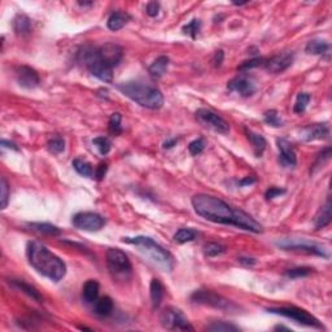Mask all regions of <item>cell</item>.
<instances>
[{"mask_svg": "<svg viewBox=\"0 0 332 332\" xmlns=\"http://www.w3.org/2000/svg\"><path fill=\"white\" fill-rule=\"evenodd\" d=\"M72 223L75 228L82 231L98 232L104 227L107 221L101 214L95 212H79L73 216Z\"/></svg>", "mask_w": 332, "mask_h": 332, "instance_id": "obj_11", "label": "cell"}, {"mask_svg": "<svg viewBox=\"0 0 332 332\" xmlns=\"http://www.w3.org/2000/svg\"><path fill=\"white\" fill-rule=\"evenodd\" d=\"M176 143H178V139H168L166 142H164V144H162V147L165 148V149H170V148H173L174 145H176Z\"/></svg>", "mask_w": 332, "mask_h": 332, "instance_id": "obj_51", "label": "cell"}, {"mask_svg": "<svg viewBox=\"0 0 332 332\" xmlns=\"http://www.w3.org/2000/svg\"><path fill=\"white\" fill-rule=\"evenodd\" d=\"M246 135H247V139L249 140V143H251L252 148H253L254 155H256L257 157L262 156L263 152H265L266 149V145H267L266 139L263 138L261 134L254 133V131L248 130V129H246Z\"/></svg>", "mask_w": 332, "mask_h": 332, "instance_id": "obj_24", "label": "cell"}, {"mask_svg": "<svg viewBox=\"0 0 332 332\" xmlns=\"http://www.w3.org/2000/svg\"><path fill=\"white\" fill-rule=\"evenodd\" d=\"M47 148L53 155H60L65 150V140L61 136H55V138L49 139L47 143Z\"/></svg>", "mask_w": 332, "mask_h": 332, "instance_id": "obj_36", "label": "cell"}, {"mask_svg": "<svg viewBox=\"0 0 332 332\" xmlns=\"http://www.w3.org/2000/svg\"><path fill=\"white\" fill-rule=\"evenodd\" d=\"M267 313L271 314L282 315L295 321L296 323L303 324V326L313 327V328H323L322 323L318 321L314 315H312L310 313H308L306 310L297 308V306H280V308H267L266 309Z\"/></svg>", "mask_w": 332, "mask_h": 332, "instance_id": "obj_8", "label": "cell"}, {"mask_svg": "<svg viewBox=\"0 0 332 332\" xmlns=\"http://www.w3.org/2000/svg\"><path fill=\"white\" fill-rule=\"evenodd\" d=\"M9 284H11L13 288L23 292L25 295H27L30 298H33V300L37 301V303H42V301H43V297H42L41 293L37 291V288H34L32 284H27L26 282H23V280L12 279V280H9Z\"/></svg>", "mask_w": 332, "mask_h": 332, "instance_id": "obj_23", "label": "cell"}, {"mask_svg": "<svg viewBox=\"0 0 332 332\" xmlns=\"http://www.w3.org/2000/svg\"><path fill=\"white\" fill-rule=\"evenodd\" d=\"M254 182H256V178H254V176H252V175H249V176H247V178H244V179L240 180L239 185L240 186H247V185H252V183H254Z\"/></svg>", "mask_w": 332, "mask_h": 332, "instance_id": "obj_52", "label": "cell"}, {"mask_svg": "<svg viewBox=\"0 0 332 332\" xmlns=\"http://www.w3.org/2000/svg\"><path fill=\"white\" fill-rule=\"evenodd\" d=\"M227 90L231 93L239 94L243 98H248L257 91V84L252 77L240 74L227 83Z\"/></svg>", "mask_w": 332, "mask_h": 332, "instance_id": "obj_13", "label": "cell"}, {"mask_svg": "<svg viewBox=\"0 0 332 332\" xmlns=\"http://www.w3.org/2000/svg\"><path fill=\"white\" fill-rule=\"evenodd\" d=\"M94 304H95V305H94V313H95L98 317H109L113 313V309H114V304H113V300L109 296H104V297L98 298Z\"/></svg>", "mask_w": 332, "mask_h": 332, "instance_id": "obj_26", "label": "cell"}, {"mask_svg": "<svg viewBox=\"0 0 332 332\" xmlns=\"http://www.w3.org/2000/svg\"><path fill=\"white\" fill-rule=\"evenodd\" d=\"M191 202H192L195 212L206 221L221 223V225L235 226V227L254 232V234H261L263 231L262 226L254 220L253 217L240 209L232 208L220 197L199 194L192 197Z\"/></svg>", "mask_w": 332, "mask_h": 332, "instance_id": "obj_1", "label": "cell"}, {"mask_svg": "<svg viewBox=\"0 0 332 332\" xmlns=\"http://www.w3.org/2000/svg\"><path fill=\"white\" fill-rule=\"evenodd\" d=\"M284 192H286V190H283V188H279V187H270L269 190L266 191L265 197H266V199H267V200H271V199H274V197L279 196V195L284 194Z\"/></svg>", "mask_w": 332, "mask_h": 332, "instance_id": "obj_46", "label": "cell"}, {"mask_svg": "<svg viewBox=\"0 0 332 332\" xmlns=\"http://www.w3.org/2000/svg\"><path fill=\"white\" fill-rule=\"evenodd\" d=\"M160 322L161 326L169 331H194L195 329L182 310L176 308H166L162 310Z\"/></svg>", "mask_w": 332, "mask_h": 332, "instance_id": "obj_10", "label": "cell"}, {"mask_svg": "<svg viewBox=\"0 0 332 332\" xmlns=\"http://www.w3.org/2000/svg\"><path fill=\"white\" fill-rule=\"evenodd\" d=\"M81 60L86 65L88 72L95 75L96 78L100 79L101 82H105V83H112L113 68H110L107 63H104L99 57L96 48H91V47L83 48V51L81 52Z\"/></svg>", "mask_w": 332, "mask_h": 332, "instance_id": "obj_7", "label": "cell"}, {"mask_svg": "<svg viewBox=\"0 0 332 332\" xmlns=\"http://www.w3.org/2000/svg\"><path fill=\"white\" fill-rule=\"evenodd\" d=\"M99 291H100V286L96 280H87L82 288V298L84 303L94 304L99 298Z\"/></svg>", "mask_w": 332, "mask_h": 332, "instance_id": "obj_25", "label": "cell"}, {"mask_svg": "<svg viewBox=\"0 0 332 332\" xmlns=\"http://www.w3.org/2000/svg\"><path fill=\"white\" fill-rule=\"evenodd\" d=\"M15 75L18 86H21L22 88H26V90H33V88L38 87L39 83H41V78H39V74L37 73V70L30 67H26V65H20V67L16 68Z\"/></svg>", "mask_w": 332, "mask_h": 332, "instance_id": "obj_15", "label": "cell"}, {"mask_svg": "<svg viewBox=\"0 0 332 332\" xmlns=\"http://www.w3.org/2000/svg\"><path fill=\"white\" fill-rule=\"evenodd\" d=\"M107 266L113 279L127 280L133 274V265L127 254L118 248H109L105 254Z\"/></svg>", "mask_w": 332, "mask_h": 332, "instance_id": "obj_6", "label": "cell"}, {"mask_svg": "<svg viewBox=\"0 0 332 332\" xmlns=\"http://www.w3.org/2000/svg\"><path fill=\"white\" fill-rule=\"evenodd\" d=\"M200 26H201L200 21L196 20V18H194V20L191 21V22H188L187 25H185V26H183V33H185V34L191 35L192 38H196L197 33H199V30H200Z\"/></svg>", "mask_w": 332, "mask_h": 332, "instance_id": "obj_42", "label": "cell"}, {"mask_svg": "<svg viewBox=\"0 0 332 332\" xmlns=\"http://www.w3.org/2000/svg\"><path fill=\"white\" fill-rule=\"evenodd\" d=\"M98 56L110 68L117 67L124 57V48L116 43H105L96 48Z\"/></svg>", "mask_w": 332, "mask_h": 332, "instance_id": "obj_14", "label": "cell"}, {"mask_svg": "<svg viewBox=\"0 0 332 332\" xmlns=\"http://www.w3.org/2000/svg\"><path fill=\"white\" fill-rule=\"evenodd\" d=\"M0 191H2V209H6L8 205L9 196H11V190H9V185L4 176H2L0 179Z\"/></svg>", "mask_w": 332, "mask_h": 332, "instance_id": "obj_40", "label": "cell"}, {"mask_svg": "<svg viewBox=\"0 0 332 332\" xmlns=\"http://www.w3.org/2000/svg\"><path fill=\"white\" fill-rule=\"evenodd\" d=\"M310 99H312L310 94L308 93L298 94L295 105H293V112H295L296 114H301V113L305 112L306 107H308V104H309Z\"/></svg>", "mask_w": 332, "mask_h": 332, "instance_id": "obj_33", "label": "cell"}, {"mask_svg": "<svg viewBox=\"0 0 332 332\" xmlns=\"http://www.w3.org/2000/svg\"><path fill=\"white\" fill-rule=\"evenodd\" d=\"M78 4L81 7H90V6H93V3H91V2H90V3H87V2H79Z\"/></svg>", "mask_w": 332, "mask_h": 332, "instance_id": "obj_53", "label": "cell"}, {"mask_svg": "<svg viewBox=\"0 0 332 332\" xmlns=\"http://www.w3.org/2000/svg\"><path fill=\"white\" fill-rule=\"evenodd\" d=\"M122 117L119 113H113L112 116H110L109 122H108V129H109V133L112 135L117 136L122 133Z\"/></svg>", "mask_w": 332, "mask_h": 332, "instance_id": "obj_34", "label": "cell"}, {"mask_svg": "<svg viewBox=\"0 0 332 332\" xmlns=\"http://www.w3.org/2000/svg\"><path fill=\"white\" fill-rule=\"evenodd\" d=\"M191 301L196 304H201V305L210 306V308H214V309L223 310V312H234L237 308L232 301L227 300L223 296L218 295V293H216L213 291H209V289H196L191 295Z\"/></svg>", "mask_w": 332, "mask_h": 332, "instance_id": "obj_9", "label": "cell"}, {"mask_svg": "<svg viewBox=\"0 0 332 332\" xmlns=\"http://www.w3.org/2000/svg\"><path fill=\"white\" fill-rule=\"evenodd\" d=\"M197 236V232L195 231L194 228H180L178 231L174 234V242L178 243V244H186V243H190L192 240H195V237Z\"/></svg>", "mask_w": 332, "mask_h": 332, "instance_id": "obj_31", "label": "cell"}, {"mask_svg": "<svg viewBox=\"0 0 332 332\" xmlns=\"http://www.w3.org/2000/svg\"><path fill=\"white\" fill-rule=\"evenodd\" d=\"M169 63H170V60H169L168 56L165 55L159 56L156 60L150 64L149 68H148V73H149L150 78L155 79V81L161 78L162 75L166 73V70H168Z\"/></svg>", "mask_w": 332, "mask_h": 332, "instance_id": "obj_20", "label": "cell"}, {"mask_svg": "<svg viewBox=\"0 0 332 332\" xmlns=\"http://www.w3.org/2000/svg\"><path fill=\"white\" fill-rule=\"evenodd\" d=\"M313 269L310 267H305V266H300V267H293V269H288L284 275L287 278H291V279H297V278H304L308 277V275L312 274Z\"/></svg>", "mask_w": 332, "mask_h": 332, "instance_id": "obj_39", "label": "cell"}, {"mask_svg": "<svg viewBox=\"0 0 332 332\" xmlns=\"http://www.w3.org/2000/svg\"><path fill=\"white\" fill-rule=\"evenodd\" d=\"M93 144L98 148L99 153H100L101 156L108 155L110 148H112V143H110V140L107 136H98V138H95L93 140Z\"/></svg>", "mask_w": 332, "mask_h": 332, "instance_id": "obj_37", "label": "cell"}, {"mask_svg": "<svg viewBox=\"0 0 332 332\" xmlns=\"http://www.w3.org/2000/svg\"><path fill=\"white\" fill-rule=\"evenodd\" d=\"M223 58H225V52H223L222 49H218L216 53H214V57H213V63H214V67L218 68L222 65L223 63Z\"/></svg>", "mask_w": 332, "mask_h": 332, "instance_id": "obj_48", "label": "cell"}, {"mask_svg": "<svg viewBox=\"0 0 332 332\" xmlns=\"http://www.w3.org/2000/svg\"><path fill=\"white\" fill-rule=\"evenodd\" d=\"M331 199L326 200V204L322 206L318 213L315 214L314 217V227L315 230H321V228H324L326 226H328L331 223V218H332V213H331Z\"/></svg>", "mask_w": 332, "mask_h": 332, "instance_id": "obj_19", "label": "cell"}, {"mask_svg": "<svg viewBox=\"0 0 332 332\" xmlns=\"http://www.w3.org/2000/svg\"><path fill=\"white\" fill-rule=\"evenodd\" d=\"M149 295L150 301H152V308L157 309L161 305L162 297H164V286L159 279H152V282H150Z\"/></svg>", "mask_w": 332, "mask_h": 332, "instance_id": "obj_27", "label": "cell"}, {"mask_svg": "<svg viewBox=\"0 0 332 332\" xmlns=\"http://www.w3.org/2000/svg\"><path fill=\"white\" fill-rule=\"evenodd\" d=\"M305 51L309 55H324L329 51V43L322 39H313L306 44Z\"/></svg>", "mask_w": 332, "mask_h": 332, "instance_id": "obj_29", "label": "cell"}, {"mask_svg": "<svg viewBox=\"0 0 332 332\" xmlns=\"http://www.w3.org/2000/svg\"><path fill=\"white\" fill-rule=\"evenodd\" d=\"M117 90L122 95L135 101L136 104L147 108V109H160L164 105V96H162L161 91L156 87L149 86V84L135 81L122 82V83L117 84Z\"/></svg>", "mask_w": 332, "mask_h": 332, "instance_id": "obj_3", "label": "cell"}, {"mask_svg": "<svg viewBox=\"0 0 332 332\" xmlns=\"http://www.w3.org/2000/svg\"><path fill=\"white\" fill-rule=\"evenodd\" d=\"M293 58H295V56L291 52L279 53V55H275L270 58H266L263 68L267 72L278 74V73H282L288 69L292 65V63H293Z\"/></svg>", "mask_w": 332, "mask_h": 332, "instance_id": "obj_16", "label": "cell"}, {"mask_svg": "<svg viewBox=\"0 0 332 332\" xmlns=\"http://www.w3.org/2000/svg\"><path fill=\"white\" fill-rule=\"evenodd\" d=\"M204 148H205V143H204V140H202L201 138L195 139L194 142H191L190 145H188V150H190L191 155H194V156L200 155V153L204 150Z\"/></svg>", "mask_w": 332, "mask_h": 332, "instance_id": "obj_43", "label": "cell"}, {"mask_svg": "<svg viewBox=\"0 0 332 332\" xmlns=\"http://www.w3.org/2000/svg\"><path fill=\"white\" fill-rule=\"evenodd\" d=\"M226 248L220 244V243H208L204 246V253L208 257H217V256H220V254L225 253Z\"/></svg>", "mask_w": 332, "mask_h": 332, "instance_id": "obj_38", "label": "cell"}, {"mask_svg": "<svg viewBox=\"0 0 332 332\" xmlns=\"http://www.w3.org/2000/svg\"><path fill=\"white\" fill-rule=\"evenodd\" d=\"M237 261H239L242 265L249 266V267H251V266H254L256 263H257V261L254 260V258H252V257H240V258H237Z\"/></svg>", "mask_w": 332, "mask_h": 332, "instance_id": "obj_49", "label": "cell"}, {"mask_svg": "<svg viewBox=\"0 0 332 332\" xmlns=\"http://www.w3.org/2000/svg\"><path fill=\"white\" fill-rule=\"evenodd\" d=\"M12 26H13L16 34L20 35V37H25V35H29L32 33V20L25 13H18L13 18Z\"/></svg>", "mask_w": 332, "mask_h": 332, "instance_id": "obj_22", "label": "cell"}, {"mask_svg": "<svg viewBox=\"0 0 332 332\" xmlns=\"http://www.w3.org/2000/svg\"><path fill=\"white\" fill-rule=\"evenodd\" d=\"M275 329H286V331H289L288 327H284V326H277L275 327Z\"/></svg>", "mask_w": 332, "mask_h": 332, "instance_id": "obj_54", "label": "cell"}, {"mask_svg": "<svg viewBox=\"0 0 332 332\" xmlns=\"http://www.w3.org/2000/svg\"><path fill=\"white\" fill-rule=\"evenodd\" d=\"M122 242L126 244H131L139 248V251L143 252L145 256L150 258L155 263L161 267L164 271L170 273L174 267V257L169 251L161 247L159 243H156L152 237L139 235L134 237H124Z\"/></svg>", "mask_w": 332, "mask_h": 332, "instance_id": "obj_4", "label": "cell"}, {"mask_svg": "<svg viewBox=\"0 0 332 332\" xmlns=\"http://www.w3.org/2000/svg\"><path fill=\"white\" fill-rule=\"evenodd\" d=\"M73 168H74V170L77 171L79 175L86 176V178H93L94 174H95L94 173L93 165H91L88 161H86V160H82V159L73 160Z\"/></svg>", "mask_w": 332, "mask_h": 332, "instance_id": "obj_30", "label": "cell"}, {"mask_svg": "<svg viewBox=\"0 0 332 332\" xmlns=\"http://www.w3.org/2000/svg\"><path fill=\"white\" fill-rule=\"evenodd\" d=\"M329 134V127L327 124H313L303 127L300 130V138L305 142L321 140L326 139Z\"/></svg>", "mask_w": 332, "mask_h": 332, "instance_id": "obj_18", "label": "cell"}, {"mask_svg": "<svg viewBox=\"0 0 332 332\" xmlns=\"http://www.w3.org/2000/svg\"><path fill=\"white\" fill-rule=\"evenodd\" d=\"M277 144L279 148V164L283 168H293L297 164V156L291 143L287 139H277Z\"/></svg>", "mask_w": 332, "mask_h": 332, "instance_id": "obj_17", "label": "cell"}, {"mask_svg": "<svg viewBox=\"0 0 332 332\" xmlns=\"http://www.w3.org/2000/svg\"><path fill=\"white\" fill-rule=\"evenodd\" d=\"M265 60H266V58H263V57L251 58V60H248V61H244V63H243L242 65H240V67H237V70H240V72H244V70L253 69V68L263 67V64H265Z\"/></svg>", "mask_w": 332, "mask_h": 332, "instance_id": "obj_41", "label": "cell"}, {"mask_svg": "<svg viewBox=\"0 0 332 332\" xmlns=\"http://www.w3.org/2000/svg\"><path fill=\"white\" fill-rule=\"evenodd\" d=\"M329 156H331V147L324 148V149L319 153V156L317 157V160H315L314 165H313V168H312V171H314L315 169L319 168V166H322V165H323L324 162L329 159Z\"/></svg>", "mask_w": 332, "mask_h": 332, "instance_id": "obj_44", "label": "cell"}, {"mask_svg": "<svg viewBox=\"0 0 332 332\" xmlns=\"http://www.w3.org/2000/svg\"><path fill=\"white\" fill-rule=\"evenodd\" d=\"M263 122L271 127L283 126V121H282V118L279 117V113H278L275 109L267 110V112L263 113Z\"/></svg>", "mask_w": 332, "mask_h": 332, "instance_id": "obj_35", "label": "cell"}, {"mask_svg": "<svg viewBox=\"0 0 332 332\" xmlns=\"http://www.w3.org/2000/svg\"><path fill=\"white\" fill-rule=\"evenodd\" d=\"M129 21H131V16L124 11H117L113 12L112 15L109 16L107 22L108 29L112 32H118L122 27H125L129 23Z\"/></svg>", "mask_w": 332, "mask_h": 332, "instance_id": "obj_21", "label": "cell"}, {"mask_svg": "<svg viewBox=\"0 0 332 332\" xmlns=\"http://www.w3.org/2000/svg\"><path fill=\"white\" fill-rule=\"evenodd\" d=\"M206 331H212V332H236L240 331V328L237 326L232 323H228V322L225 321H218V322H213L212 324L205 327Z\"/></svg>", "mask_w": 332, "mask_h": 332, "instance_id": "obj_32", "label": "cell"}, {"mask_svg": "<svg viewBox=\"0 0 332 332\" xmlns=\"http://www.w3.org/2000/svg\"><path fill=\"white\" fill-rule=\"evenodd\" d=\"M196 118L200 124L209 127L212 130L217 131V133L227 134L228 131H230V126H228L227 122L210 109H206V108H200V109H197Z\"/></svg>", "mask_w": 332, "mask_h": 332, "instance_id": "obj_12", "label": "cell"}, {"mask_svg": "<svg viewBox=\"0 0 332 332\" xmlns=\"http://www.w3.org/2000/svg\"><path fill=\"white\" fill-rule=\"evenodd\" d=\"M0 144H2V147L3 148H9V149H13V150H20V148L17 147L16 143L11 142V140H7V139H3Z\"/></svg>", "mask_w": 332, "mask_h": 332, "instance_id": "obj_50", "label": "cell"}, {"mask_svg": "<svg viewBox=\"0 0 332 332\" xmlns=\"http://www.w3.org/2000/svg\"><path fill=\"white\" fill-rule=\"evenodd\" d=\"M159 11L160 3H157V2H150V3H148L147 7H145V12H147V15L149 16V17H156V16L159 15Z\"/></svg>", "mask_w": 332, "mask_h": 332, "instance_id": "obj_45", "label": "cell"}, {"mask_svg": "<svg viewBox=\"0 0 332 332\" xmlns=\"http://www.w3.org/2000/svg\"><path fill=\"white\" fill-rule=\"evenodd\" d=\"M275 246L282 251L301 252L306 254H314L318 257L329 258L328 249L317 242H312L308 239H300V237H284L275 242Z\"/></svg>", "mask_w": 332, "mask_h": 332, "instance_id": "obj_5", "label": "cell"}, {"mask_svg": "<svg viewBox=\"0 0 332 332\" xmlns=\"http://www.w3.org/2000/svg\"><path fill=\"white\" fill-rule=\"evenodd\" d=\"M26 254L29 263L34 267V270L55 283L60 282L67 274L65 262L42 243L29 242Z\"/></svg>", "mask_w": 332, "mask_h": 332, "instance_id": "obj_2", "label": "cell"}, {"mask_svg": "<svg viewBox=\"0 0 332 332\" xmlns=\"http://www.w3.org/2000/svg\"><path fill=\"white\" fill-rule=\"evenodd\" d=\"M29 227L34 231L39 232V234L49 235V236H58L61 235V230L57 226L52 225V223L47 222H33L29 223Z\"/></svg>", "mask_w": 332, "mask_h": 332, "instance_id": "obj_28", "label": "cell"}, {"mask_svg": "<svg viewBox=\"0 0 332 332\" xmlns=\"http://www.w3.org/2000/svg\"><path fill=\"white\" fill-rule=\"evenodd\" d=\"M108 171V165L105 162H101V164L98 165V168L95 170V178L98 180H101L105 176Z\"/></svg>", "mask_w": 332, "mask_h": 332, "instance_id": "obj_47", "label": "cell"}]
</instances>
